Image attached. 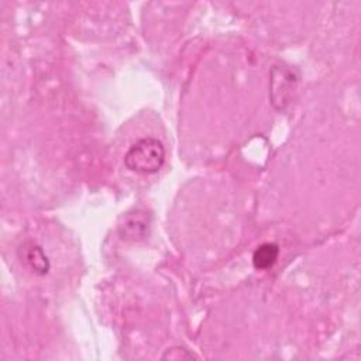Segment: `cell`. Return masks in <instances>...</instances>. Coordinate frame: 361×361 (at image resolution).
I'll return each mask as SVG.
<instances>
[{
  "label": "cell",
  "instance_id": "cell-1",
  "mask_svg": "<svg viewBox=\"0 0 361 361\" xmlns=\"http://www.w3.org/2000/svg\"><path fill=\"white\" fill-rule=\"evenodd\" d=\"M165 162L164 144L153 137L137 140L124 155V165L131 173L150 175L158 173Z\"/></svg>",
  "mask_w": 361,
  "mask_h": 361
},
{
  "label": "cell",
  "instance_id": "cell-4",
  "mask_svg": "<svg viewBox=\"0 0 361 361\" xmlns=\"http://www.w3.org/2000/svg\"><path fill=\"white\" fill-rule=\"evenodd\" d=\"M27 263L30 264L32 270L39 274V275H45L50 271V261L45 256V253L43 252V248L40 245L33 244L29 250H27V254H25Z\"/></svg>",
  "mask_w": 361,
  "mask_h": 361
},
{
  "label": "cell",
  "instance_id": "cell-3",
  "mask_svg": "<svg viewBox=\"0 0 361 361\" xmlns=\"http://www.w3.org/2000/svg\"><path fill=\"white\" fill-rule=\"evenodd\" d=\"M280 256V247L275 243H263L253 254V265L256 270H270L275 265Z\"/></svg>",
  "mask_w": 361,
  "mask_h": 361
},
{
  "label": "cell",
  "instance_id": "cell-2",
  "mask_svg": "<svg viewBox=\"0 0 361 361\" xmlns=\"http://www.w3.org/2000/svg\"><path fill=\"white\" fill-rule=\"evenodd\" d=\"M299 79V72L289 67H274L271 71V102L275 109L284 110L289 103Z\"/></svg>",
  "mask_w": 361,
  "mask_h": 361
},
{
  "label": "cell",
  "instance_id": "cell-5",
  "mask_svg": "<svg viewBox=\"0 0 361 361\" xmlns=\"http://www.w3.org/2000/svg\"><path fill=\"white\" fill-rule=\"evenodd\" d=\"M161 358L162 360H198V355L184 347H171L162 354Z\"/></svg>",
  "mask_w": 361,
  "mask_h": 361
}]
</instances>
